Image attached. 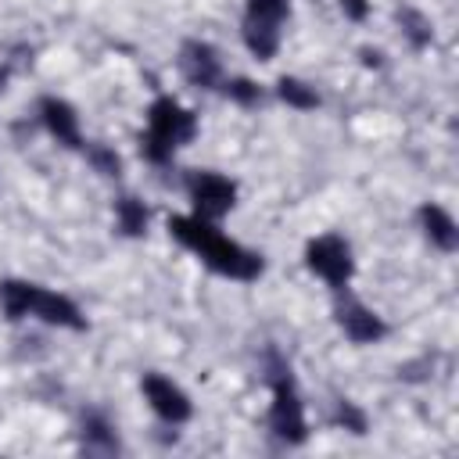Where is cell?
<instances>
[{
  "instance_id": "20",
  "label": "cell",
  "mask_w": 459,
  "mask_h": 459,
  "mask_svg": "<svg viewBox=\"0 0 459 459\" xmlns=\"http://www.w3.org/2000/svg\"><path fill=\"white\" fill-rule=\"evenodd\" d=\"M333 423H337V427H344V430H351V434H366V427H369L366 412H362V409H359L351 398H337Z\"/></svg>"
},
{
  "instance_id": "5",
  "label": "cell",
  "mask_w": 459,
  "mask_h": 459,
  "mask_svg": "<svg viewBox=\"0 0 459 459\" xmlns=\"http://www.w3.org/2000/svg\"><path fill=\"white\" fill-rule=\"evenodd\" d=\"M305 269L312 276H319L326 287L348 290L351 276H355V258H351V244L341 233H319L305 244Z\"/></svg>"
},
{
  "instance_id": "12",
  "label": "cell",
  "mask_w": 459,
  "mask_h": 459,
  "mask_svg": "<svg viewBox=\"0 0 459 459\" xmlns=\"http://www.w3.org/2000/svg\"><path fill=\"white\" fill-rule=\"evenodd\" d=\"M280 36H283V25L255 22V18H244V22H240V39H244V47H247L258 61H273V57H276Z\"/></svg>"
},
{
  "instance_id": "9",
  "label": "cell",
  "mask_w": 459,
  "mask_h": 459,
  "mask_svg": "<svg viewBox=\"0 0 459 459\" xmlns=\"http://www.w3.org/2000/svg\"><path fill=\"white\" fill-rule=\"evenodd\" d=\"M179 72L197 90H215L226 79L219 50L212 43H204V39H183V47H179Z\"/></svg>"
},
{
  "instance_id": "19",
  "label": "cell",
  "mask_w": 459,
  "mask_h": 459,
  "mask_svg": "<svg viewBox=\"0 0 459 459\" xmlns=\"http://www.w3.org/2000/svg\"><path fill=\"white\" fill-rule=\"evenodd\" d=\"M244 18L283 25L290 18V0H244Z\"/></svg>"
},
{
  "instance_id": "14",
  "label": "cell",
  "mask_w": 459,
  "mask_h": 459,
  "mask_svg": "<svg viewBox=\"0 0 459 459\" xmlns=\"http://www.w3.org/2000/svg\"><path fill=\"white\" fill-rule=\"evenodd\" d=\"M82 448L86 452H100V455L118 452V434L100 412H86V420H82Z\"/></svg>"
},
{
  "instance_id": "1",
  "label": "cell",
  "mask_w": 459,
  "mask_h": 459,
  "mask_svg": "<svg viewBox=\"0 0 459 459\" xmlns=\"http://www.w3.org/2000/svg\"><path fill=\"white\" fill-rule=\"evenodd\" d=\"M169 233L186 247L194 251L212 273L226 276V280H240V283H251L265 273V258L244 244H237L233 237H226L215 222L201 219V215H169Z\"/></svg>"
},
{
  "instance_id": "10",
  "label": "cell",
  "mask_w": 459,
  "mask_h": 459,
  "mask_svg": "<svg viewBox=\"0 0 459 459\" xmlns=\"http://www.w3.org/2000/svg\"><path fill=\"white\" fill-rule=\"evenodd\" d=\"M36 111H39L43 129H47L61 147L82 151L86 140H82V129H79V115H75V108H72L65 97H39Z\"/></svg>"
},
{
  "instance_id": "15",
  "label": "cell",
  "mask_w": 459,
  "mask_h": 459,
  "mask_svg": "<svg viewBox=\"0 0 459 459\" xmlns=\"http://www.w3.org/2000/svg\"><path fill=\"white\" fill-rule=\"evenodd\" d=\"M276 97H280L287 108H294V111H316V108H319L316 86L305 82V79H298V75H280V79H276Z\"/></svg>"
},
{
  "instance_id": "11",
  "label": "cell",
  "mask_w": 459,
  "mask_h": 459,
  "mask_svg": "<svg viewBox=\"0 0 459 459\" xmlns=\"http://www.w3.org/2000/svg\"><path fill=\"white\" fill-rule=\"evenodd\" d=\"M416 219H420L423 237H427L437 251L452 255V251L459 247V226H455V219H452L448 208H441V204H434V201H423L420 212H416Z\"/></svg>"
},
{
  "instance_id": "17",
  "label": "cell",
  "mask_w": 459,
  "mask_h": 459,
  "mask_svg": "<svg viewBox=\"0 0 459 459\" xmlns=\"http://www.w3.org/2000/svg\"><path fill=\"white\" fill-rule=\"evenodd\" d=\"M219 86H222V93H226L233 104H240V108H258V104L265 100V90H262L255 79H247V75H233V79H222Z\"/></svg>"
},
{
  "instance_id": "16",
  "label": "cell",
  "mask_w": 459,
  "mask_h": 459,
  "mask_svg": "<svg viewBox=\"0 0 459 459\" xmlns=\"http://www.w3.org/2000/svg\"><path fill=\"white\" fill-rule=\"evenodd\" d=\"M398 25H402L405 39H409L416 50H423V47L434 39V25H430V18H427L423 11H416V7H402V11H398Z\"/></svg>"
},
{
  "instance_id": "3",
  "label": "cell",
  "mask_w": 459,
  "mask_h": 459,
  "mask_svg": "<svg viewBox=\"0 0 459 459\" xmlns=\"http://www.w3.org/2000/svg\"><path fill=\"white\" fill-rule=\"evenodd\" d=\"M197 140V115L176 97L161 93L147 108V129L140 133V154L151 165H169L179 147Z\"/></svg>"
},
{
  "instance_id": "21",
  "label": "cell",
  "mask_w": 459,
  "mask_h": 459,
  "mask_svg": "<svg viewBox=\"0 0 459 459\" xmlns=\"http://www.w3.org/2000/svg\"><path fill=\"white\" fill-rule=\"evenodd\" d=\"M337 7H341L344 18H351V22H366V14H369V0H337Z\"/></svg>"
},
{
  "instance_id": "18",
  "label": "cell",
  "mask_w": 459,
  "mask_h": 459,
  "mask_svg": "<svg viewBox=\"0 0 459 459\" xmlns=\"http://www.w3.org/2000/svg\"><path fill=\"white\" fill-rule=\"evenodd\" d=\"M82 154H86V161L93 165V172H100V176H108V179H118V176H122V158H118L108 143L86 140V143H82Z\"/></svg>"
},
{
  "instance_id": "7",
  "label": "cell",
  "mask_w": 459,
  "mask_h": 459,
  "mask_svg": "<svg viewBox=\"0 0 459 459\" xmlns=\"http://www.w3.org/2000/svg\"><path fill=\"white\" fill-rule=\"evenodd\" d=\"M333 319L341 326V333L351 344H380L387 337V323L380 312H373L369 305H362L359 298H348L344 290H337V305H333Z\"/></svg>"
},
{
  "instance_id": "13",
  "label": "cell",
  "mask_w": 459,
  "mask_h": 459,
  "mask_svg": "<svg viewBox=\"0 0 459 459\" xmlns=\"http://www.w3.org/2000/svg\"><path fill=\"white\" fill-rule=\"evenodd\" d=\"M151 226V208L136 194H118L115 197V230L122 237H143Z\"/></svg>"
},
{
  "instance_id": "8",
  "label": "cell",
  "mask_w": 459,
  "mask_h": 459,
  "mask_svg": "<svg viewBox=\"0 0 459 459\" xmlns=\"http://www.w3.org/2000/svg\"><path fill=\"white\" fill-rule=\"evenodd\" d=\"M140 391H143L151 412H154L158 420L172 423V427H179V423H186V420L194 416V402H190V394H186L179 384H172L169 377H161V373H143Z\"/></svg>"
},
{
  "instance_id": "6",
  "label": "cell",
  "mask_w": 459,
  "mask_h": 459,
  "mask_svg": "<svg viewBox=\"0 0 459 459\" xmlns=\"http://www.w3.org/2000/svg\"><path fill=\"white\" fill-rule=\"evenodd\" d=\"M186 197H190L194 215L219 222L222 215L237 208V183L215 169H194L186 172Z\"/></svg>"
},
{
  "instance_id": "4",
  "label": "cell",
  "mask_w": 459,
  "mask_h": 459,
  "mask_svg": "<svg viewBox=\"0 0 459 459\" xmlns=\"http://www.w3.org/2000/svg\"><path fill=\"white\" fill-rule=\"evenodd\" d=\"M265 384H269V430L276 441L283 445H305L308 437V420H305V402L301 391L294 384V373L287 366V359L269 348L265 351Z\"/></svg>"
},
{
  "instance_id": "2",
  "label": "cell",
  "mask_w": 459,
  "mask_h": 459,
  "mask_svg": "<svg viewBox=\"0 0 459 459\" xmlns=\"http://www.w3.org/2000/svg\"><path fill=\"white\" fill-rule=\"evenodd\" d=\"M0 312L11 323L32 316V319H39L47 326L86 330V316L68 294L50 290V287L32 283V280H0Z\"/></svg>"
}]
</instances>
